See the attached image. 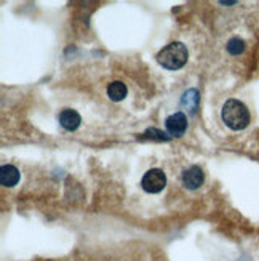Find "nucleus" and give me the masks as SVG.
I'll return each instance as SVG.
<instances>
[{"mask_svg":"<svg viewBox=\"0 0 259 261\" xmlns=\"http://www.w3.org/2000/svg\"><path fill=\"white\" fill-rule=\"evenodd\" d=\"M221 117L231 130H243L250 123V111L239 99H227L222 106Z\"/></svg>","mask_w":259,"mask_h":261,"instance_id":"f257e3e1","label":"nucleus"},{"mask_svg":"<svg viewBox=\"0 0 259 261\" xmlns=\"http://www.w3.org/2000/svg\"><path fill=\"white\" fill-rule=\"evenodd\" d=\"M189 53L186 45L181 42H171L166 47H163L159 53H157V61H159L165 69L178 71L187 63Z\"/></svg>","mask_w":259,"mask_h":261,"instance_id":"f03ea898","label":"nucleus"},{"mask_svg":"<svg viewBox=\"0 0 259 261\" xmlns=\"http://www.w3.org/2000/svg\"><path fill=\"white\" fill-rule=\"evenodd\" d=\"M141 186L146 192H149V194H159L166 186V176L163 173V170L151 168L149 172H146V175L141 179Z\"/></svg>","mask_w":259,"mask_h":261,"instance_id":"7ed1b4c3","label":"nucleus"},{"mask_svg":"<svg viewBox=\"0 0 259 261\" xmlns=\"http://www.w3.org/2000/svg\"><path fill=\"white\" fill-rule=\"evenodd\" d=\"M165 127H166V130L170 135L181 136L187 130V117L183 114V112H175V114L166 117Z\"/></svg>","mask_w":259,"mask_h":261,"instance_id":"20e7f679","label":"nucleus"},{"mask_svg":"<svg viewBox=\"0 0 259 261\" xmlns=\"http://www.w3.org/2000/svg\"><path fill=\"white\" fill-rule=\"evenodd\" d=\"M204 179H205L204 170H202L198 165L189 167L183 173V185L187 189H198L202 185H204Z\"/></svg>","mask_w":259,"mask_h":261,"instance_id":"39448f33","label":"nucleus"},{"mask_svg":"<svg viewBox=\"0 0 259 261\" xmlns=\"http://www.w3.org/2000/svg\"><path fill=\"white\" fill-rule=\"evenodd\" d=\"M60 123H61V127L67 132H74L78 128V125H80V122H82V117L78 116V112L74 111V109H64L61 111V114L58 117Z\"/></svg>","mask_w":259,"mask_h":261,"instance_id":"423d86ee","label":"nucleus"},{"mask_svg":"<svg viewBox=\"0 0 259 261\" xmlns=\"http://www.w3.org/2000/svg\"><path fill=\"white\" fill-rule=\"evenodd\" d=\"M19 181V170L13 165H4L0 168V183L5 188H13Z\"/></svg>","mask_w":259,"mask_h":261,"instance_id":"0eeeda50","label":"nucleus"},{"mask_svg":"<svg viewBox=\"0 0 259 261\" xmlns=\"http://www.w3.org/2000/svg\"><path fill=\"white\" fill-rule=\"evenodd\" d=\"M107 96L112 99V101H122L125 99L127 96V85L123 82H112L109 87H107Z\"/></svg>","mask_w":259,"mask_h":261,"instance_id":"6e6552de","label":"nucleus"},{"mask_svg":"<svg viewBox=\"0 0 259 261\" xmlns=\"http://www.w3.org/2000/svg\"><path fill=\"white\" fill-rule=\"evenodd\" d=\"M198 101H200V96H198V92L195 88H190L187 90V92L183 95V99H181V103L184 108H187L190 112H194L198 106Z\"/></svg>","mask_w":259,"mask_h":261,"instance_id":"1a4fd4ad","label":"nucleus"},{"mask_svg":"<svg viewBox=\"0 0 259 261\" xmlns=\"http://www.w3.org/2000/svg\"><path fill=\"white\" fill-rule=\"evenodd\" d=\"M245 50V42L239 37H234L227 42V51L231 55H240Z\"/></svg>","mask_w":259,"mask_h":261,"instance_id":"9d476101","label":"nucleus"},{"mask_svg":"<svg viewBox=\"0 0 259 261\" xmlns=\"http://www.w3.org/2000/svg\"><path fill=\"white\" fill-rule=\"evenodd\" d=\"M146 136H149V138H155V140H163V141H166L168 140V136L163 133V132H160V130H155V128H149L148 132L144 133Z\"/></svg>","mask_w":259,"mask_h":261,"instance_id":"9b49d317","label":"nucleus"}]
</instances>
